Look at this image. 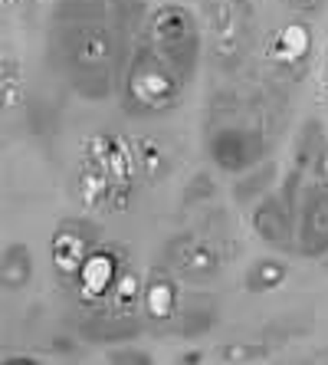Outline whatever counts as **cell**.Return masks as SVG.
I'll list each match as a JSON object with an SVG mask.
<instances>
[{
    "instance_id": "1",
    "label": "cell",
    "mask_w": 328,
    "mask_h": 365,
    "mask_svg": "<svg viewBox=\"0 0 328 365\" xmlns=\"http://www.w3.org/2000/svg\"><path fill=\"white\" fill-rule=\"evenodd\" d=\"M203 56L201 20L184 4H158L142 24L118 79L122 109L135 119L164 115L181 102Z\"/></svg>"
},
{
    "instance_id": "2",
    "label": "cell",
    "mask_w": 328,
    "mask_h": 365,
    "mask_svg": "<svg viewBox=\"0 0 328 365\" xmlns=\"http://www.w3.org/2000/svg\"><path fill=\"white\" fill-rule=\"evenodd\" d=\"M46 53L79 99L102 102L122 79V50L105 0H53Z\"/></svg>"
},
{
    "instance_id": "3",
    "label": "cell",
    "mask_w": 328,
    "mask_h": 365,
    "mask_svg": "<svg viewBox=\"0 0 328 365\" xmlns=\"http://www.w3.org/2000/svg\"><path fill=\"white\" fill-rule=\"evenodd\" d=\"M279 132V106L263 93H220L213 96L203 128V148L213 165L230 175L250 171L270 155Z\"/></svg>"
},
{
    "instance_id": "4",
    "label": "cell",
    "mask_w": 328,
    "mask_h": 365,
    "mask_svg": "<svg viewBox=\"0 0 328 365\" xmlns=\"http://www.w3.org/2000/svg\"><path fill=\"white\" fill-rule=\"evenodd\" d=\"M203 53L217 73H236L256 43L253 0H207L203 4Z\"/></svg>"
},
{
    "instance_id": "5",
    "label": "cell",
    "mask_w": 328,
    "mask_h": 365,
    "mask_svg": "<svg viewBox=\"0 0 328 365\" xmlns=\"http://www.w3.org/2000/svg\"><path fill=\"white\" fill-rule=\"evenodd\" d=\"M295 254L322 260L328 254V175L315 168L299 187L295 201Z\"/></svg>"
},
{
    "instance_id": "6",
    "label": "cell",
    "mask_w": 328,
    "mask_h": 365,
    "mask_svg": "<svg viewBox=\"0 0 328 365\" xmlns=\"http://www.w3.org/2000/svg\"><path fill=\"white\" fill-rule=\"evenodd\" d=\"M263 60L270 66L276 79L299 83L309 76L312 60H315V30L305 20H289L279 30H273L266 46H263Z\"/></svg>"
},
{
    "instance_id": "7",
    "label": "cell",
    "mask_w": 328,
    "mask_h": 365,
    "mask_svg": "<svg viewBox=\"0 0 328 365\" xmlns=\"http://www.w3.org/2000/svg\"><path fill=\"white\" fill-rule=\"evenodd\" d=\"M95 247H102V224L92 217H66L59 221L50 240V257H53V270L63 283H73L83 270V264L89 260Z\"/></svg>"
},
{
    "instance_id": "8",
    "label": "cell",
    "mask_w": 328,
    "mask_h": 365,
    "mask_svg": "<svg viewBox=\"0 0 328 365\" xmlns=\"http://www.w3.org/2000/svg\"><path fill=\"white\" fill-rule=\"evenodd\" d=\"M85 158H92L105 175H109L112 187H115V201L112 207L122 211L132 204L135 195V178H138V165H135V152H132V142H125L115 132H99L85 142Z\"/></svg>"
},
{
    "instance_id": "9",
    "label": "cell",
    "mask_w": 328,
    "mask_h": 365,
    "mask_svg": "<svg viewBox=\"0 0 328 365\" xmlns=\"http://www.w3.org/2000/svg\"><path fill=\"white\" fill-rule=\"evenodd\" d=\"M164 264L187 283H207L220 273V254L197 234H177L164 247Z\"/></svg>"
},
{
    "instance_id": "10",
    "label": "cell",
    "mask_w": 328,
    "mask_h": 365,
    "mask_svg": "<svg viewBox=\"0 0 328 365\" xmlns=\"http://www.w3.org/2000/svg\"><path fill=\"white\" fill-rule=\"evenodd\" d=\"M122 270H125V257L118 254L115 247L102 244L89 254V260L83 264V270H79V277L73 280V287H76L79 299H83L85 306H99L112 297V289H115Z\"/></svg>"
},
{
    "instance_id": "11",
    "label": "cell",
    "mask_w": 328,
    "mask_h": 365,
    "mask_svg": "<svg viewBox=\"0 0 328 365\" xmlns=\"http://www.w3.org/2000/svg\"><path fill=\"white\" fill-rule=\"evenodd\" d=\"M142 313L154 329H168L181 313V289L177 273L168 264H154L142 283Z\"/></svg>"
},
{
    "instance_id": "12",
    "label": "cell",
    "mask_w": 328,
    "mask_h": 365,
    "mask_svg": "<svg viewBox=\"0 0 328 365\" xmlns=\"http://www.w3.org/2000/svg\"><path fill=\"white\" fill-rule=\"evenodd\" d=\"M253 230L276 250H295V214L282 195H266L253 207Z\"/></svg>"
},
{
    "instance_id": "13",
    "label": "cell",
    "mask_w": 328,
    "mask_h": 365,
    "mask_svg": "<svg viewBox=\"0 0 328 365\" xmlns=\"http://www.w3.org/2000/svg\"><path fill=\"white\" fill-rule=\"evenodd\" d=\"M142 319L128 309H95L79 323V336L85 342H128L142 336Z\"/></svg>"
},
{
    "instance_id": "14",
    "label": "cell",
    "mask_w": 328,
    "mask_h": 365,
    "mask_svg": "<svg viewBox=\"0 0 328 365\" xmlns=\"http://www.w3.org/2000/svg\"><path fill=\"white\" fill-rule=\"evenodd\" d=\"M105 4H109V24L115 30L118 50H122V69H125L132 43H135L142 24L148 20V0H105Z\"/></svg>"
},
{
    "instance_id": "15",
    "label": "cell",
    "mask_w": 328,
    "mask_h": 365,
    "mask_svg": "<svg viewBox=\"0 0 328 365\" xmlns=\"http://www.w3.org/2000/svg\"><path fill=\"white\" fill-rule=\"evenodd\" d=\"M132 152H135L138 178L152 187L168 178L171 168H174V155H171V148L161 142V138H152V135L135 138V142H132Z\"/></svg>"
},
{
    "instance_id": "16",
    "label": "cell",
    "mask_w": 328,
    "mask_h": 365,
    "mask_svg": "<svg viewBox=\"0 0 328 365\" xmlns=\"http://www.w3.org/2000/svg\"><path fill=\"white\" fill-rule=\"evenodd\" d=\"M76 197L89 211H95V207H112V201H115V187H112L109 175H105L92 158H85V155L76 168Z\"/></svg>"
},
{
    "instance_id": "17",
    "label": "cell",
    "mask_w": 328,
    "mask_h": 365,
    "mask_svg": "<svg viewBox=\"0 0 328 365\" xmlns=\"http://www.w3.org/2000/svg\"><path fill=\"white\" fill-rule=\"evenodd\" d=\"M33 250L23 240H14V244L4 247L0 254V287L7 293H17V289H26L30 280H33Z\"/></svg>"
},
{
    "instance_id": "18",
    "label": "cell",
    "mask_w": 328,
    "mask_h": 365,
    "mask_svg": "<svg viewBox=\"0 0 328 365\" xmlns=\"http://www.w3.org/2000/svg\"><path fill=\"white\" fill-rule=\"evenodd\" d=\"M213 326H217V306L201 297L191 299L174 319V332L181 339H201L203 332H211Z\"/></svg>"
},
{
    "instance_id": "19",
    "label": "cell",
    "mask_w": 328,
    "mask_h": 365,
    "mask_svg": "<svg viewBox=\"0 0 328 365\" xmlns=\"http://www.w3.org/2000/svg\"><path fill=\"white\" fill-rule=\"evenodd\" d=\"M289 277V267L276 257H263L256 264H250V270L243 273L246 293H273L276 287H282Z\"/></svg>"
},
{
    "instance_id": "20",
    "label": "cell",
    "mask_w": 328,
    "mask_h": 365,
    "mask_svg": "<svg viewBox=\"0 0 328 365\" xmlns=\"http://www.w3.org/2000/svg\"><path fill=\"white\" fill-rule=\"evenodd\" d=\"M276 175H279V165L270 162V158H266V162H260V165H253L250 175H243V178L233 185V197L240 204H253V201H256V195H263V191L276 181Z\"/></svg>"
},
{
    "instance_id": "21",
    "label": "cell",
    "mask_w": 328,
    "mask_h": 365,
    "mask_svg": "<svg viewBox=\"0 0 328 365\" xmlns=\"http://www.w3.org/2000/svg\"><path fill=\"white\" fill-rule=\"evenodd\" d=\"M20 102H23V69L10 53H4V63H0V106H4V112H14Z\"/></svg>"
},
{
    "instance_id": "22",
    "label": "cell",
    "mask_w": 328,
    "mask_h": 365,
    "mask_svg": "<svg viewBox=\"0 0 328 365\" xmlns=\"http://www.w3.org/2000/svg\"><path fill=\"white\" fill-rule=\"evenodd\" d=\"M142 283L144 280H138L135 270L125 267L122 277H118V283H115V289H112V297H109L112 309H128V313H135V306H142Z\"/></svg>"
},
{
    "instance_id": "23",
    "label": "cell",
    "mask_w": 328,
    "mask_h": 365,
    "mask_svg": "<svg viewBox=\"0 0 328 365\" xmlns=\"http://www.w3.org/2000/svg\"><path fill=\"white\" fill-rule=\"evenodd\" d=\"M273 352L263 342H227L217 349V362L230 365H253V362H266Z\"/></svg>"
},
{
    "instance_id": "24",
    "label": "cell",
    "mask_w": 328,
    "mask_h": 365,
    "mask_svg": "<svg viewBox=\"0 0 328 365\" xmlns=\"http://www.w3.org/2000/svg\"><path fill=\"white\" fill-rule=\"evenodd\" d=\"M213 191H217V185H213L211 171H194L191 181H187L184 191H181V204H184V207H197V204L211 201Z\"/></svg>"
},
{
    "instance_id": "25",
    "label": "cell",
    "mask_w": 328,
    "mask_h": 365,
    "mask_svg": "<svg viewBox=\"0 0 328 365\" xmlns=\"http://www.w3.org/2000/svg\"><path fill=\"white\" fill-rule=\"evenodd\" d=\"M105 359H109V362H115V365H152L154 362L152 352H144V349H132V346L112 349Z\"/></svg>"
},
{
    "instance_id": "26",
    "label": "cell",
    "mask_w": 328,
    "mask_h": 365,
    "mask_svg": "<svg viewBox=\"0 0 328 365\" xmlns=\"http://www.w3.org/2000/svg\"><path fill=\"white\" fill-rule=\"evenodd\" d=\"M282 4L292 7V10H299V14H315V10L325 7V0H282Z\"/></svg>"
},
{
    "instance_id": "27",
    "label": "cell",
    "mask_w": 328,
    "mask_h": 365,
    "mask_svg": "<svg viewBox=\"0 0 328 365\" xmlns=\"http://www.w3.org/2000/svg\"><path fill=\"white\" fill-rule=\"evenodd\" d=\"M203 359H207V356H203L201 349H184V352H177V356H174V362L177 365H201Z\"/></svg>"
},
{
    "instance_id": "28",
    "label": "cell",
    "mask_w": 328,
    "mask_h": 365,
    "mask_svg": "<svg viewBox=\"0 0 328 365\" xmlns=\"http://www.w3.org/2000/svg\"><path fill=\"white\" fill-rule=\"evenodd\" d=\"M322 96L328 99V46H325V60H322Z\"/></svg>"
},
{
    "instance_id": "29",
    "label": "cell",
    "mask_w": 328,
    "mask_h": 365,
    "mask_svg": "<svg viewBox=\"0 0 328 365\" xmlns=\"http://www.w3.org/2000/svg\"><path fill=\"white\" fill-rule=\"evenodd\" d=\"M322 260H325V270H328V254H325V257H322Z\"/></svg>"
},
{
    "instance_id": "30",
    "label": "cell",
    "mask_w": 328,
    "mask_h": 365,
    "mask_svg": "<svg viewBox=\"0 0 328 365\" xmlns=\"http://www.w3.org/2000/svg\"><path fill=\"white\" fill-rule=\"evenodd\" d=\"M7 4H23V0H7Z\"/></svg>"
}]
</instances>
